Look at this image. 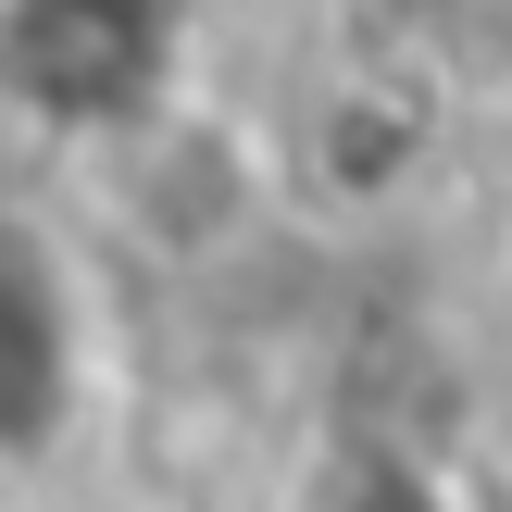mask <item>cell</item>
I'll list each match as a JSON object with an SVG mask.
<instances>
[{
	"instance_id": "cell-1",
	"label": "cell",
	"mask_w": 512,
	"mask_h": 512,
	"mask_svg": "<svg viewBox=\"0 0 512 512\" xmlns=\"http://www.w3.org/2000/svg\"><path fill=\"white\" fill-rule=\"evenodd\" d=\"M263 200H275L263 125H250V113H213V100H163V113L113 150V213H125V238L163 250V263L238 250L250 225H263Z\"/></svg>"
}]
</instances>
